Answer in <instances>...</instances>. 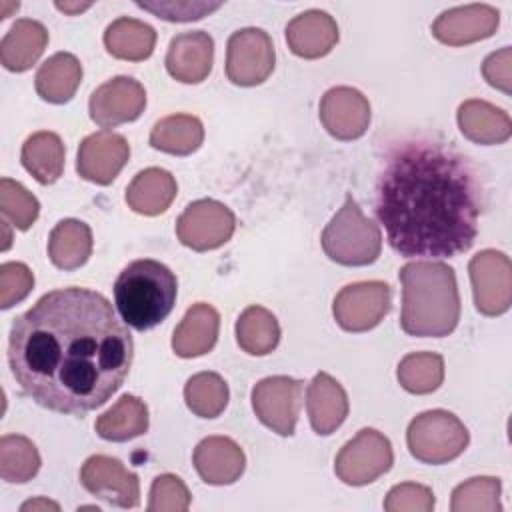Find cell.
Instances as JSON below:
<instances>
[{"label": "cell", "instance_id": "603a6c76", "mask_svg": "<svg viewBox=\"0 0 512 512\" xmlns=\"http://www.w3.org/2000/svg\"><path fill=\"white\" fill-rule=\"evenodd\" d=\"M48 46V30L42 22L20 18L0 42V62L10 72L30 70Z\"/></svg>", "mask_w": 512, "mask_h": 512}, {"label": "cell", "instance_id": "f6af8a7d", "mask_svg": "<svg viewBox=\"0 0 512 512\" xmlns=\"http://www.w3.org/2000/svg\"><path fill=\"white\" fill-rule=\"evenodd\" d=\"M2 230H4V242H2V250H8V248H10V240H12V236H10V232H8V222H6V218L2 220Z\"/></svg>", "mask_w": 512, "mask_h": 512}, {"label": "cell", "instance_id": "bcb514c9", "mask_svg": "<svg viewBox=\"0 0 512 512\" xmlns=\"http://www.w3.org/2000/svg\"><path fill=\"white\" fill-rule=\"evenodd\" d=\"M18 6H20L18 2H12L10 6H8L6 2H0V8H4V10H2V14H0V18H2V20H4V18H8V10H18Z\"/></svg>", "mask_w": 512, "mask_h": 512}, {"label": "cell", "instance_id": "4316f807", "mask_svg": "<svg viewBox=\"0 0 512 512\" xmlns=\"http://www.w3.org/2000/svg\"><path fill=\"white\" fill-rule=\"evenodd\" d=\"M92 254V230L76 218L60 220L48 236V258L60 270H76Z\"/></svg>", "mask_w": 512, "mask_h": 512}, {"label": "cell", "instance_id": "ee69618b", "mask_svg": "<svg viewBox=\"0 0 512 512\" xmlns=\"http://www.w3.org/2000/svg\"><path fill=\"white\" fill-rule=\"evenodd\" d=\"M54 6H56L60 12L74 16V14H80L82 10L90 8V6H92V2H56Z\"/></svg>", "mask_w": 512, "mask_h": 512}, {"label": "cell", "instance_id": "8fae6325", "mask_svg": "<svg viewBox=\"0 0 512 512\" xmlns=\"http://www.w3.org/2000/svg\"><path fill=\"white\" fill-rule=\"evenodd\" d=\"M390 306V286L380 280H368L344 286L334 298L332 314L346 332H366L382 322Z\"/></svg>", "mask_w": 512, "mask_h": 512}, {"label": "cell", "instance_id": "7c38bea8", "mask_svg": "<svg viewBox=\"0 0 512 512\" xmlns=\"http://www.w3.org/2000/svg\"><path fill=\"white\" fill-rule=\"evenodd\" d=\"M302 382L290 376H268L252 388L258 420L280 436H292L302 404Z\"/></svg>", "mask_w": 512, "mask_h": 512}, {"label": "cell", "instance_id": "4dcf8cb0", "mask_svg": "<svg viewBox=\"0 0 512 512\" xmlns=\"http://www.w3.org/2000/svg\"><path fill=\"white\" fill-rule=\"evenodd\" d=\"M204 140V126L192 114H172L158 120L150 132V146L174 154L188 156L200 148Z\"/></svg>", "mask_w": 512, "mask_h": 512}, {"label": "cell", "instance_id": "7bdbcfd3", "mask_svg": "<svg viewBox=\"0 0 512 512\" xmlns=\"http://www.w3.org/2000/svg\"><path fill=\"white\" fill-rule=\"evenodd\" d=\"M20 510H22V512H28V510H32V512H36V510H54V512H58L60 506H58L56 502H52V500L40 496V498H34V500L24 502V504L20 506Z\"/></svg>", "mask_w": 512, "mask_h": 512}, {"label": "cell", "instance_id": "f546056e", "mask_svg": "<svg viewBox=\"0 0 512 512\" xmlns=\"http://www.w3.org/2000/svg\"><path fill=\"white\" fill-rule=\"evenodd\" d=\"M104 46L114 58L140 62L154 52L156 32L150 24L142 20L122 16L106 28Z\"/></svg>", "mask_w": 512, "mask_h": 512}, {"label": "cell", "instance_id": "2e32d148", "mask_svg": "<svg viewBox=\"0 0 512 512\" xmlns=\"http://www.w3.org/2000/svg\"><path fill=\"white\" fill-rule=\"evenodd\" d=\"M128 158V140L112 130H100L80 142L76 170L84 180L106 186L120 174Z\"/></svg>", "mask_w": 512, "mask_h": 512}, {"label": "cell", "instance_id": "9c48e42d", "mask_svg": "<svg viewBox=\"0 0 512 512\" xmlns=\"http://www.w3.org/2000/svg\"><path fill=\"white\" fill-rule=\"evenodd\" d=\"M272 38L262 28H242L226 44V76L236 86L262 84L274 70Z\"/></svg>", "mask_w": 512, "mask_h": 512}, {"label": "cell", "instance_id": "484cf974", "mask_svg": "<svg viewBox=\"0 0 512 512\" xmlns=\"http://www.w3.org/2000/svg\"><path fill=\"white\" fill-rule=\"evenodd\" d=\"M82 80V64L70 52H56L46 62L40 64L34 86L42 100L50 104L68 102Z\"/></svg>", "mask_w": 512, "mask_h": 512}, {"label": "cell", "instance_id": "6da1fadb", "mask_svg": "<svg viewBox=\"0 0 512 512\" xmlns=\"http://www.w3.org/2000/svg\"><path fill=\"white\" fill-rule=\"evenodd\" d=\"M132 356V334L110 300L78 286L44 294L14 318L8 338V364L20 390L72 416L106 404L124 384Z\"/></svg>", "mask_w": 512, "mask_h": 512}, {"label": "cell", "instance_id": "83f0119b", "mask_svg": "<svg viewBox=\"0 0 512 512\" xmlns=\"http://www.w3.org/2000/svg\"><path fill=\"white\" fill-rule=\"evenodd\" d=\"M64 144L56 132L40 130L22 144V166L40 184H54L64 172Z\"/></svg>", "mask_w": 512, "mask_h": 512}, {"label": "cell", "instance_id": "ffe728a7", "mask_svg": "<svg viewBox=\"0 0 512 512\" xmlns=\"http://www.w3.org/2000/svg\"><path fill=\"white\" fill-rule=\"evenodd\" d=\"M286 42L300 58H322L338 42V24L324 10H306L286 24Z\"/></svg>", "mask_w": 512, "mask_h": 512}, {"label": "cell", "instance_id": "f35d334b", "mask_svg": "<svg viewBox=\"0 0 512 512\" xmlns=\"http://www.w3.org/2000/svg\"><path fill=\"white\" fill-rule=\"evenodd\" d=\"M434 494L428 486L416 482H402L390 488L384 500L386 512H432L434 510Z\"/></svg>", "mask_w": 512, "mask_h": 512}, {"label": "cell", "instance_id": "7a4b0ae2", "mask_svg": "<svg viewBox=\"0 0 512 512\" xmlns=\"http://www.w3.org/2000/svg\"><path fill=\"white\" fill-rule=\"evenodd\" d=\"M374 212L400 256L452 258L476 240L482 186L466 156L442 142L412 138L388 152Z\"/></svg>", "mask_w": 512, "mask_h": 512}, {"label": "cell", "instance_id": "9a60e30c", "mask_svg": "<svg viewBox=\"0 0 512 512\" xmlns=\"http://www.w3.org/2000/svg\"><path fill=\"white\" fill-rule=\"evenodd\" d=\"M320 122L336 140H356L370 126V102L352 86H334L320 100Z\"/></svg>", "mask_w": 512, "mask_h": 512}, {"label": "cell", "instance_id": "ac0fdd59", "mask_svg": "<svg viewBox=\"0 0 512 512\" xmlns=\"http://www.w3.org/2000/svg\"><path fill=\"white\" fill-rule=\"evenodd\" d=\"M214 62V40L204 30L176 34L166 52L168 74L182 84L202 82Z\"/></svg>", "mask_w": 512, "mask_h": 512}, {"label": "cell", "instance_id": "5bb4252c", "mask_svg": "<svg viewBox=\"0 0 512 512\" xmlns=\"http://www.w3.org/2000/svg\"><path fill=\"white\" fill-rule=\"evenodd\" d=\"M146 108L144 86L130 76H116L100 84L88 102L90 118L102 128L136 120Z\"/></svg>", "mask_w": 512, "mask_h": 512}, {"label": "cell", "instance_id": "1f68e13d", "mask_svg": "<svg viewBox=\"0 0 512 512\" xmlns=\"http://www.w3.org/2000/svg\"><path fill=\"white\" fill-rule=\"evenodd\" d=\"M236 342L252 356L270 354L280 342V324L264 306H248L236 320Z\"/></svg>", "mask_w": 512, "mask_h": 512}, {"label": "cell", "instance_id": "52a82bcc", "mask_svg": "<svg viewBox=\"0 0 512 512\" xmlns=\"http://www.w3.org/2000/svg\"><path fill=\"white\" fill-rule=\"evenodd\" d=\"M392 462L394 452L390 440L374 428H362L340 448L334 460V472L348 486H366L386 474Z\"/></svg>", "mask_w": 512, "mask_h": 512}, {"label": "cell", "instance_id": "d6986e66", "mask_svg": "<svg viewBox=\"0 0 512 512\" xmlns=\"http://www.w3.org/2000/svg\"><path fill=\"white\" fill-rule=\"evenodd\" d=\"M192 462L198 476L212 486L236 482L246 468L242 448L228 436H208L200 440L194 448Z\"/></svg>", "mask_w": 512, "mask_h": 512}, {"label": "cell", "instance_id": "ba28073f", "mask_svg": "<svg viewBox=\"0 0 512 512\" xmlns=\"http://www.w3.org/2000/svg\"><path fill=\"white\" fill-rule=\"evenodd\" d=\"M234 228V212L212 198H202L188 204L176 220L178 240L196 252L220 248L232 238Z\"/></svg>", "mask_w": 512, "mask_h": 512}, {"label": "cell", "instance_id": "74e56055", "mask_svg": "<svg viewBox=\"0 0 512 512\" xmlns=\"http://www.w3.org/2000/svg\"><path fill=\"white\" fill-rule=\"evenodd\" d=\"M190 490L176 474H160L152 480L148 510L150 512H186L190 508Z\"/></svg>", "mask_w": 512, "mask_h": 512}, {"label": "cell", "instance_id": "b9f144b4", "mask_svg": "<svg viewBox=\"0 0 512 512\" xmlns=\"http://www.w3.org/2000/svg\"><path fill=\"white\" fill-rule=\"evenodd\" d=\"M482 76L486 82L504 94L512 92V48L504 46L482 62Z\"/></svg>", "mask_w": 512, "mask_h": 512}, {"label": "cell", "instance_id": "30bf717a", "mask_svg": "<svg viewBox=\"0 0 512 512\" xmlns=\"http://www.w3.org/2000/svg\"><path fill=\"white\" fill-rule=\"evenodd\" d=\"M476 310L484 316H500L512 304V266L500 250H480L468 264Z\"/></svg>", "mask_w": 512, "mask_h": 512}, {"label": "cell", "instance_id": "f1b7e54d", "mask_svg": "<svg viewBox=\"0 0 512 512\" xmlns=\"http://www.w3.org/2000/svg\"><path fill=\"white\" fill-rule=\"evenodd\" d=\"M96 434L108 442H126L148 430V406L132 394H124L116 404L96 418Z\"/></svg>", "mask_w": 512, "mask_h": 512}, {"label": "cell", "instance_id": "4fadbf2b", "mask_svg": "<svg viewBox=\"0 0 512 512\" xmlns=\"http://www.w3.org/2000/svg\"><path fill=\"white\" fill-rule=\"evenodd\" d=\"M82 486L96 498L118 508H134L140 502V482L118 458L94 454L80 470Z\"/></svg>", "mask_w": 512, "mask_h": 512}, {"label": "cell", "instance_id": "60d3db41", "mask_svg": "<svg viewBox=\"0 0 512 512\" xmlns=\"http://www.w3.org/2000/svg\"><path fill=\"white\" fill-rule=\"evenodd\" d=\"M138 8L152 12L154 16L168 22H190L208 16L218 10L222 2H136Z\"/></svg>", "mask_w": 512, "mask_h": 512}, {"label": "cell", "instance_id": "836d02e7", "mask_svg": "<svg viewBox=\"0 0 512 512\" xmlns=\"http://www.w3.org/2000/svg\"><path fill=\"white\" fill-rule=\"evenodd\" d=\"M230 392L224 378L216 372H198L184 386V400L192 414L200 418H216L224 412Z\"/></svg>", "mask_w": 512, "mask_h": 512}, {"label": "cell", "instance_id": "277c9868", "mask_svg": "<svg viewBox=\"0 0 512 512\" xmlns=\"http://www.w3.org/2000/svg\"><path fill=\"white\" fill-rule=\"evenodd\" d=\"M178 280L158 260L140 258L130 262L114 282V304L124 324L134 330H150L172 312Z\"/></svg>", "mask_w": 512, "mask_h": 512}, {"label": "cell", "instance_id": "d4e9b609", "mask_svg": "<svg viewBox=\"0 0 512 512\" xmlns=\"http://www.w3.org/2000/svg\"><path fill=\"white\" fill-rule=\"evenodd\" d=\"M176 178L164 168H146L138 172L126 188V204L144 216L162 214L176 198Z\"/></svg>", "mask_w": 512, "mask_h": 512}, {"label": "cell", "instance_id": "3957f363", "mask_svg": "<svg viewBox=\"0 0 512 512\" xmlns=\"http://www.w3.org/2000/svg\"><path fill=\"white\" fill-rule=\"evenodd\" d=\"M400 326L410 336L442 338L460 320V296L454 270L438 260H414L400 268Z\"/></svg>", "mask_w": 512, "mask_h": 512}, {"label": "cell", "instance_id": "7402d4cb", "mask_svg": "<svg viewBox=\"0 0 512 512\" xmlns=\"http://www.w3.org/2000/svg\"><path fill=\"white\" fill-rule=\"evenodd\" d=\"M220 316L214 306L206 302L192 304L172 334V350L180 358H194L208 354L218 340Z\"/></svg>", "mask_w": 512, "mask_h": 512}, {"label": "cell", "instance_id": "d6a6232c", "mask_svg": "<svg viewBox=\"0 0 512 512\" xmlns=\"http://www.w3.org/2000/svg\"><path fill=\"white\" fill-rule=\"evenodd\" d=\"M40 470V454L34 442L20 434L0 438V476L12 484L32 480Z\"/></svg>", "mask_w": 512, "mask_h": 512}, {"label": "cell", "instance_id": "cb8c5ba5", "mask_svg": "<svg viewBox=\"0 0 512 512\" xmlns=\"http://www.w3.org/2000/svg\"><path fill=\"white\" fill-rule=\"evenodd\" d=\"M458 128L470 142L484 146L502 144L512 134L510 116L502 108L476 98L460 104Z\"/></svg>", "mask_w": 512, "mask_h": 512}, {"label": "cell", "instance_id": "e0dca14e", "mask_svg": "<svg viewBox=\"0 0 512 512\" xmlns=\"http://www.w3.org/2000/svg\"><path fill=\"white\" fill-rule=\"evenodd\" d=\"M500 24V12L490 4H466L442 12L434 24L432 34L448 46H464L490 38Z\"/></svg>", "mask_w": 512, "mask_h": 512}, {"label": "cell", "instance_id": "e575fe53", "mask_svg": "<svg viewBox=\"0 0 512 512\" xmlns=\"http://www.w3.org/2000/svg\"><path fill=\"white\" fill-rule=\"evenodd\" d=\"M396 376L404 390L430 394L444 380V358L436 352H412L400 360Z\"/></svg>", "mask_w": 512, "mask_h": 512}, {"label": "cell", "instance_id": "d590c367", "mask_svg": "<svg viewBox=\"0 0 512 512\" xmlns=\"http://www.w3.org/2000/svg\"><path fill=\"white\" fill-rule=\"evenodd\" d=\"M502 482L494 476H476L452 490V512H500Z\"/></svg>", "mask_w": 512, "mask_h": 512}, {"label": "cell", "instance_id": "44dd1931", "mask_svg": "<svg viewBox=\"0 0 512 512\" xmlns=\"http://www.w3.org/2000/svg\"><path fill=\"white\" fill-rule=\"evenodd\" d=\"M306 410L316 434H332L348 416V396L338 380L318 372L306 390Z\"/></svg>", "mask_w": 512, "mask_h": 512}, {"label": "cell", "instance_id": "8d00e7d4", "mask_svg": "<svg viewBox=\"0 0 512 512\" xmlns=\"http://www.w3.org/2000/svg\"><path fill=\"white\" fill-rule=\"evenodd\" d=\"M0 210L16 230H28L40 212V204L32 192L20 182L2 178L0 180Z\"/></svg>", "mask_w": 512, "mask_h": 512}, {"label": "cell", "instance_id": "5b68a950", "mask_svg": "<svg viewBox=\"0 0 512 512\" xmlns=\"http://www.w3.org/2000/svg\"><path fill=\"white\" fill-rule=\"evenodd\" d=\"M322 250L342 266H368L378 260L382 250V234L378 224L364 216L352 194L332 216L322 232Z\"/></svg>", "mask_w": 512, "mask_h": 512}, {"label": "cell", "instance_id": "ab89813d", "mask_svg": "<svg viewBox=\"0 0 512 512\" xmlns=\"http://www.w3.org/2000/svg\"><path fill=\"white\" fill-rule=\"evenodd\" d=\"M34 288V274L22 262H4L0 266V308L8 310L22 302Z\"/></svg>", "mask_w": 512, "mask_h": 512}, {"label": "cell", "instance_id": "8992f818", "mask_svg": "<svg viewBox=\"0 0 512 512\" xmlns=\"http://www.w3.org/2000/svg\"><path fill=\"white\" fill-rule=\"evenodd\" d=\"M410 454L424 464H446L458 458L468 442V428L448 410H426L406 430Z\"/></svg>", "mask_w": 512, "mask_h": 512}]
</instances>
